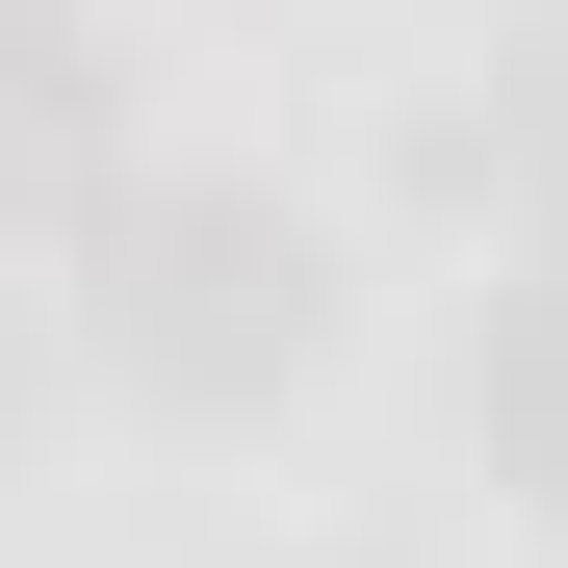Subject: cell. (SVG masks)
I'll return each mask as SVG.
<instances>
[{"mask_svg": "<svg viewBox=\"0 0 568 568\" xmlns=\"http://www.w3.org/2000/svg\"><path fill=\"white\" fill-rule=\"evenodd\" d=\"M0 414H27V284H0Z\"/></svg>", "mask_w": 568, "mask_h": 568, "instance_id": "4", "label": "cell"}, {"mask_svg": "<svg viewBox=\"0 0 568 568\" xmlns=\"http://www.w3.org/2000/svg\"><path fill=\"white\" fill-rule=\"evenodd\" d=\"M465 414H491V465L568 517V233H542V284H517V311L465 336Z\"/></svg>", "mask_w": 568, "mask_h": 568, "instance_id": "3", "label": "cell"}, {"mask_svg": "<svg viewBox=\"0 0 568 568\" xmlns=\"http://www.w3.org/2000/svg\"><path fill=\"white\" fill-rule=\"evenodd\" d=\"M78 336H104V388H155V414H258L284 362L336 336L311 207H284V181H104V207H78Z\"/></svg>", "mask_w": 568, "mask_h": 568, "instance_id": "1", "label": "cell"}, {"mask_svg": "<svg viewBox=\"0 0 568 568\" xmlns=\"http://www.w3.org/2000/svg\"><path fill=\"white\" fill-rule=\"evenodd\" d=\"M104 27H78V0H0V233H78L104 207Z\"/></svg>", "mask_w": 568, "mask_h": 568, "instance_id": "2", "label": "cell"}]
</instances>
